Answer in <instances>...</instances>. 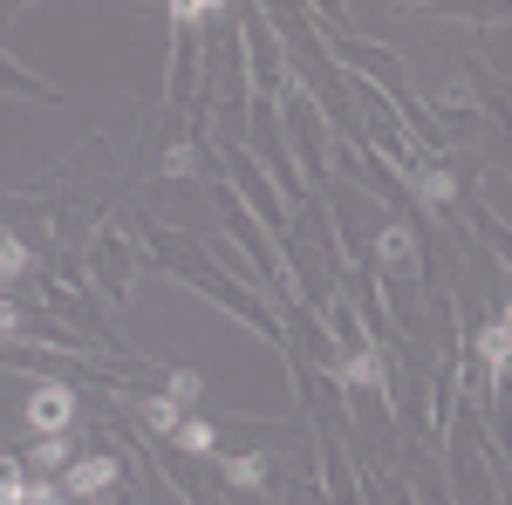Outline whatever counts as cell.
Masks as SVG:
<instances>
[{"mask_svg":"<svg viewBox=\"0 0 512 505\" xmlns=\"http://www.w3.org/2000/svg\"><path fill=\"white\" fill-rule=\"evenodd\" d=\"M69 417H76V389L69 383H41L35 396H28V424H35L41 437H62Z\"/></svg>","mask_w":512,"mask_h":505,"instance_id":"obj_1","label":"cell"},{"mask_svg":"<svg viewBox=\"0 0 512 505\" xmlns=\"http://www.w3.org/2000/svg\"><path fill=\"white\" fill-rule=\"evenodd\" d=\"M103 485H117V458H76V465L62 471V492L69 499H96Z\"/></svg>","mask_w":512,"mask_h":505,"instance_id":"obj_2","label":"cell"},{"mask_svg":"<svg viewBox=\"0 0 512 505\" xmlns=\"http://www.w3.org/2000/svg\"><path fill=\"white\" fill-rule=\"evenodd\" d=\"M342 383H383V355H376V349L342 355Z\"/></svg>","mask_w":512,"mask_h":505,"instance_id":"obj_3","label":"cell"},{"mask_svg":"<svg viewBox=\"0 0 512 505\" xmlns=\"http://www.w3.org/2000/svg\"><path fill=\"white\" fill-rule=\"evenodd\" d=\"M21 273H28V246H21L14 233H0V287L21 280Z\"/></svg>","mask_w":512,"mask_h":505,"instance_id":"obj_4","label":"cell"},{"mask_svg":"<svg viewBox=\"0 0 512 505\" xmlns=\"http://www.w3.org/2000/svg\"><path fill=\"white\" fill-rule=\"evenodd\" d=\"M383 260H396V267H417V239H410V226H390V233H383Z\"/></svg>","mask_w":512,"mask_h":505,"instance_id":"obj_5","label":"cell"},{"mask_svg":"<svg viewBox=\"0 0 512 505\" xmlns=\"http://www.w3.org/2000/svg\"><path fill=\"white\" fill-rule=\"evenodd\" d=\"M478 349H485V362H492V376H506V349H512V328H506V321H499V328H485V342H478Z\"/></svg>","mask_w":512,"mask_h":505,"instance_id":"obj_6","label":"cell"},{"mask_svg":"<svg viewBox=\"0 0 512 505\" xmlns=\"http://www.w3.org/2000/svg\"><path fill=\"white\" fill-rule=\"evenodd\" d=\"M178 444H185V451H212V444H219V430L205 424V417H185V424H178Z\"/></svg>","mask_w":512,"mask_h":505,"instance_id":"obj_7","label":"cell"},{"mask_svg":"<svg viewBox=\"0 0 512 505\" xmlns=\"http://www.w3.org/2000/svg\"><path fill=\"white\" fill-rule=\"evenodd\" d=\"M164 403H171V410H192V403H198V376H192V369H185V376H171Z\"/></svg>","mask_w":512,"mask_h":505,"instance_id":"obj_8","label":"cell"},{"mask_svg":"<svg viewBox=\"0 0 512 505\" xmlns=\"http://www.w3.org/2000/svg\"><path fill=\"white\" fill-rule=\"evenodd\" d=\"M226 478H233V485H246V492H253V485H260V458H226Z\"/></svg>","mask_w":512,"mask_h":505,"instance_id":"obj_9","label":"cell"},{"mask_svg":"<svg viewBox=\"0 0 512 505\" xmlns=\"http://www.w3.org/2000/svg\"><path fill=\"white\" fill-rule=\"evenodd\" d=\"M417 192H424V198H451V171H424Z\"/></svg>","mask_w":512,"mask_h":505,"instance_id":"obj_10","label":"cell"},{"mask_svg":"<svg viewBox=\"0 0 512 505\" xmlns=\"http://www.w3.org/2000/svg\"><path fill=\"white\" fill-rule=\"evenodd\" d=\"M62 458H69V444H62V437H41V444H35V465H62Z\"/></svg>","mask_w":512,"mask_h":505,"instance_id":"obj_11","label":"cell"},{"mask_svg":"<svg viewBox=\"0 0 512 505\" xmlns=\"http://www.w3.org/2000/svg\"><path fill=\"white\" fill-rule=\"evenodd\" d=\"M14 328H21V314H14L7 301H0V335H14Z\"/></svg>","mask_w":512,"mask_h":505,"instance_id":"obj_12","label":"cell"}]
</instances>
